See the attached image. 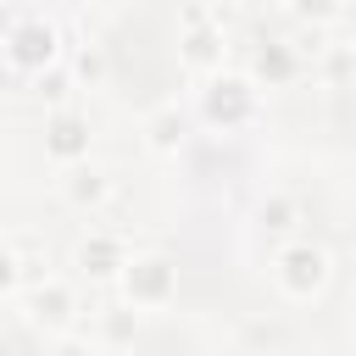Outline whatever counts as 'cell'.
Here are the masks:
<instances>
[{"instance_id": "1", "label": "cell", "mask_w": 356, "mask_h": 356, "mask_svg": "<svg viewBox=\"0 0 356 356\" xmlns=\"http://www.w3.org/2000/svg\"><path fill=\"white\" fill-rule=\"evenodd\" d=\"M6 61H11V72H44V67L56 61V28H50L44 17L11 22V33H6Z\"/></svg>"}, {"instance_id": "2", "label": "cell", "mask_w": 356, "mask_h": 356, "mask_svg": "<svg viewBox=\"0 0 356 356\" xmlns=\"http://www.w3.org/2000/svg\"><path fill=\"white\" fill-rule=\"evenodd\" d=\"M278 267H284L278 278H284V289H289L295 300H306L312 289H323V284H328V256H323V250H312V245L284 250V261H278Z\"/></svg>"}, {"instance_id": "3", "label": "cell", "mask_w": 356, "mask_h": 356, "mask_svg": "<svg viewBox=\"0 0 356 356\" xmlns=\"http://www.w3.org/2000/svg\"><path fill=\"white\" fill-rule=\"evenodd\" d=\"M128 273H122V289H128V300L134 306H156V300H167V289H172V267L161 261V256H139V261H122Z\"/></svg>"}, {"instance_id": "4", "label": "cell", "mask_w": 356, "mask_h": 356, "mask_svg": "<svg viewBox=\"0 0 356 356\" xmlns=\"http://www.w3.org/2000/svg\"><path fill=\"white\" fill-rule=\"evenodd\" d=\"M72 317V295L61 289V284H39L33 295H28V323H39V328H61Z\"/></svg>"}, {"instance_id": "5", "label": "cell", "mask_w": 356, "mask_h": 356, "mask_svg": "<svg viewBox=\"0 0 356 356\" xmlns=\"http://www.w3.org/2000/svg\"><path fill=\"white\" fill-rule=\"evenodd\" d=\"M206 111H211V117H228V122L245 117V111H250V83H239V78H217L211 95H206Z\"/></svg>"}, {"instance_id": "6", "label": "cell", "mask_w": 356, "mask_h": 356, "mask_svg": "<svg viewBox=\"0 0 356 356\" xmlns=\"http://www.w3.org/2000/svg\"><path fill=\"white\" fill-rule=\"evenodd\" d=\"M83 150H89L83 122H78V117H56V122H50V156H56V161H78Z\"/></svg>"}, {"instance_id": "7", "label": "cell", "mask_w": 356, "mask_h": 356, "mask_svg": "<svg viewBox=\"0 0 356 356\" xmlns=\"http://www.w3.org/2000/svg\"><path fill=\"white\" fill-rule=\"evenodd\" d=\"M106 172L100 167H78L72 172V184H67V200H78V206H95V200H106Z\"/></svg>"}, {"instance_id": "8", "label": "cell", "mask_w": 356, "mask_h": 356, "mask_svg": "<svg viewBox=\"0 0 356 356\" xmlns=\"http://www.w3.org/2000/svg\"><path fill=\"white\" fill-rule=\"evenodd\" d=\"M78 267H83V273H95V278H111L122 261H117V245H111V239H95V245H83V250H78Z\"/></svg>"}, {"instance_id": "9", "label": "cell", "mask_w": 356, "mask_h": 356, "mask_svg": "<svg viewBox=\"0 0 356 356\" xmlns=\"http://www.w3.org/2000/svg\"><path fill=\"white\" fill-rule=\"evenodd\" d=\"M178 145H184V117L167 106V111L150 122V150H178Z\"/></svg>"}, {"instance_id": "10", "label": "cell", "mask_w": 356, "mask_h": 356, "mask_svg": "<svg viewBox=\"0 0 356 356\" xmlns=\"http://www.w3.org/2000/svg\"><path fill=\"white\" fill-rule=\"evenodd\" d=\"M17 284H22V267H17V256L0 245V295H11Z\"/></svg>"}, {"instance_id": "11", "label": "cell", "mask_w": 356, "mask_h": 356, "mask_svg": "<svg viewBox=\"0 0 356 356\" xmlns=\"http://www.w3.org/2000/svg\"><path fill=\"white\" fill-rule=\"evenodd\" d=\"M211 44H217V39H211V33H206V28H200V33H195V39H189V61H195V67H206V61H211V56H217V50H211Z\"/></svg>"}, {"instance_id": "12", "label": "cell", "mask_w": 356, "mask_h": 356, "mask_svg": "<svg viewBox=\"0 0 356 356\" xmlns=\"http://www.w3.org/2000/svg\"><path fill=\"white\" fill-rule=\"evenodd\" d=\"M339 0H295V17H334Z\"/></svg>"}, {"instance_id": "13", "label": "cell", "mask_w": 356, "mask_h": 356, "mask_svg": "<svg viewBox=\"0 0 356 356\" xmlns=\"http://www.w3.org/2000/svg\"><path fill=\"white\" fill-rule=\"evenodd\" d=\"M261 222H267V228H289V200H273V206H261Z\"/></svg>"}, {"instance_id": "14", "label": "cell", "mask_w": 356, "mask_h": 356, "mask_svg": "<svg viewBox=\"0 0 356 356\" xmlns=\"http://www.w3.org/2000/svg\"><path fill=\"white\" fill-rule=\"evenodd\" d=\"M78 72H83V78H100V72H106V61H100V56H89V50H83V56H78Z\"/></svg>"}, {"instance_id": "15", "label": "cell", "mask_w": 356, "mask_h": 356, "mask_svg": "<svg viewBox=\"0 0 356 356\" xmlns=\"http://www.w3.org/2000/svg\"><path fill=\"white\" fill-rule=\"evenodd\" d=\"M200 6H217V0H200Z\"/></svg>"}]
</instances>
